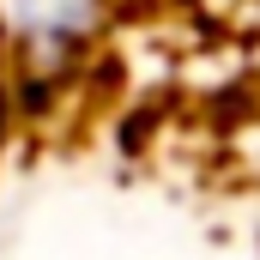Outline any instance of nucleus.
I'll use <instances>...</instances> for the list:
<instances>
[{
    "instance_id": "nucleus-1",
    "label": "nucleus",
    "mask_w": 260,
    "mask_h": 260,
    "mask_svg": "<svg viewBox=\"0 0 260 260\" xmlns=\"http://www.w3.org/2000/svg\"><path fill=\"white\" fill-rule=\"evenodd\" d=\"M18 24L24 30H43V37H67L91 18V0H12Z\"/></svg>"
}]
</instances>
